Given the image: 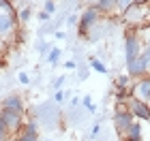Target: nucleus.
<instances>
[{
	"label": "nucleus",
	"instance_id": "0eeeda50",
	"mask_svg": "<svg viewBox=\"0 0 150 141\" xmlns=\"http://www.w3.org/2000/svg\"><path fill=\"white\" fill-rule=\"evenodd\" d=\"M131 92H133L135 98L146 100V103H148V96H150V75H144V77L135 79L133 86H131Z\"/></svg>",
	"mask_w": 150,
	"mask_h": 141
},
{
	"label": "nucleus",
	"instance_id": "2eb2a0df",
	"mask_svg": "<svg viewBox=\"0 0 150 141\" xmlns=\"http://www.w3.org/2000/svg\"><path fill=\"white\" fill-rule=\"evenodd\" d=\"M19 133H26V135H39V120H35V118L26 120V122L22 124V130H19Z\"/></svg>",
	"mask_w": 150,
	"mask_h": 141
},
{
	"label": "nucleus",
	"instance_id": "1a4fd4ad",
	"mask_svg": "<svg viewBox=\"0 0 150 141\" xmlns=\"http://www.w3.org/2000/svg\"><path fill=\"white\" fill-rule=\"evenodd\" d=\"M4 122H6V130L9 133H15V130H22V124H24V116L19 113H13V111H6V109H0Z\"/></svg>",
	"mask_w": 150,
	"mask_h": 141
},
{
	"label": "nucleus",
	"instance_id": "473e14b6",
	"mask_svg": "<svg viewBox=\"0 0 150 141\" xmlns=\"http://www.w3.org/2000/svg\"><path fill=\"white\" fill-rule=\"evenodd\" d=\"M135 6H142V9H146V6L150 4V0H133Z\"/></svg>",
	"mask_w": 150,
	"mask_h": 141
},
{
	"label": "nucleus",
	"instance_id": "2f4dec72",
	"mask_svg": "<svg viewBox=\"0 0 150 141\" xmlns=\"http://www.w3.org/2000/svg\"><path fill=\"white\" fill-rule=\"evenodd\" d=\"M64 69H67V71L77 69V62H75V60H67V62H64Z\"/></svg>",
	"mask_w": 150,
	"mask_h": 141
},
{
	"label": "nucleus",
	"instance_id": "a878e982",
	"mask_svg": "<svg viewBox=\"0 0 150 141\" xmlns=\"http://www.w3.org/2000/svg\"><path fill=\"white\" fill-rule=\"evenodd\" d=\"M64 81H67V75H60L58 79H54V83H52V86H54V90H60Z\"/></svg>",
	"mask_w": 150,
	"mask_h": 141
},
{
	"label": "nucleus",
	"instance_id": "cd10ccee",
	"mask_svg": "<svg viewBox=\"0 0 150 141\" xmlns=\"http://www.w3.org/2000/svg\"><path fill=\"white\" fill-rule=\"evenodd\" d=\"M99 133H101V124H92V128H90V139H97Z\"/></svg>",
	"mask_w": 150,
	"mask_h": 141
},
{
	"label": "nucleus",
	"instance_id": "b1692460",
	"mask_svg": "<svg viewBox=\"0 0 150 141\" xmlns=\"http://www.w3.org/2000/svg\"><path fill=\"white\" fill-rule=\"evenodd\" d=\"M17 141H39V135H26V133H19Z\"/></svg>",
	"mask_w": 150,
	"mask_h": 141
},
{
	"label": "nucleus",
	"instance_id": "f257e3e1",
	"mask_svg": "<svg viewBox=\"0 0 150 141\" xmlns=\"http://www.w3.org/2000/svg\"><path fill=\"white\" fill-rule=\"evenodd\" d=\"M99 17H101V13L97 11V6H94V4L86 6V9L81 11V15H79L77 34H79L81 39H86L88 34H90V30L94 28V26H99Z\"/></svg>",
	"mask_w": 150,
	"mask_h": 141
},
{
	"label": "nucleus",
	"instance_id": "c756f323",
	"mask_svg": "<svg viewBox=\"0 0 150 141\" xmlns=\"http://www.w3.org/2000/svg\"><path fill=\"white\" fill-rule=\"evenodd\" d=\"M50 13H45V11H39V22H43V24H47V22H50Z\"/></svg>",
	"mask_w": 150,
	"mask_h": 141
},
{
	"label": "nucleus",
	"instance_id": "a211bd4d",
	"mask_svg": "<svg viewBox=\"0 0 150 141\" xmlns=\"http://www.w3.org/2000/svg\"><path fill=\"white\" fill-rule=\"evenodd\" d=\"M116 86H120V88H131L133 86V79L129 73H120L118 77H116Z\"/></svg>",
	"mask_w": 150,
	"mask_h": 141
},
{
	"label": "nucleus",
	"instance_id": "f3484780",
	"mask_svg": "<svg viewBox=\"0 0 150 141\" xmlns=\"http://www.w3.org/2000/svg\"><path fill=\"white\" fill-rule=\"evenodd\" d=\"M133 6H135L133 0H116V11H118L120 15H125L129 9H133Z\"/></svg>",
	"mask_w": 150,
	"mask_h": 141
},
{
	"label": "nucleus",
	"instance_id": "412c9836",
	"mask_svg": "<svg viewBox=\"0 0 150 141\" xmlns=\"http://www.w3.org/2000/svg\"><path fill=\"white\" fill-rule=\"evenodd\" d=\"M30 17H32V9H30V6H24V9L17 13V22H22V24L30 22Z\"/></svg>",
	"mask_w": 150,
	"mask_h": 141
},
{
	"label": "nucleus",
	"instance_id": "20e7f679",
	"mask_svg": "<svg viewBox=\"0 0 150 141\" xmlns=\"http://www.w3.org/2000/svg\"><path fill=\"white\" fill-rule=\"evenodd\" d=\"M127 109L131 111V116L137 122H150V103H146V100H139V98L131 96L127 100Z\"/></svg>",
	"mask_w": 150,
	"mask_h": 141
},
{
	"label": "nucleus",
	"instance_id": "393cba45",
	"mask_svg": "<svg viewBox=\"0 0 150 141\" xmlns=\"http://www.w3.org/2000/svg\"><path fill=\"white\" fill-rule=\"evenodd\" d=\"M64 98H67V90H56L54 92V100H56V103H62Z\"/></svg>",
	"mask_w": 150,
	"mask_h": 141
},
{
	"label": "nucleus",
	"instance_id": "c85d7f7f",
	"mask_svg": "<svg viewBox=\"0 0 150 141\" xmlns=\"http://www.w3.org/2000/svg\"><path fill=\"white\" fill-rule=\"evenodd\" d=\"M67 24H69V26H77L79 24V15H69V17H67Z\"/></svg>",
	"mask_w": 150,
	"mask_h": 141
},
{
	"label": "nucleus",
	"instance_id": "6ab92c4d",
	"mask_svg": "<svg viewBox=\"0 0 150 141\" xmlns=\"http://www.w3.org/2000/svg\"><path fill=\"white\" fill-rule=\"evenodd\" d=\"M0 13H9V15L17 17L15 6H13V2H11V0H0Z\"/></svg>",
	"mask_w": 150,
	"mask_h": 141
},
{
	"label": "nucleus",
	"instance_id": "4be33fe9",
	"mask_svg": "<svg viewBox=\"0 0 150 141\" xmlns=\"http://www.w3.org/2000/svg\"><path fill=\"white\" fill-rule=\"evenodd\" d=\"M43 11L50 13V15H54V13H56V2H54V0H47V2H43Z\"/></svg>",
	"mask_w": 150,
	"mask_h": 141
},
{
	"label": "nucleus",
	"instance_id": "f03ea898",
	"mask_svg": "<svg viewBox=\"0 0 150 141\" xmlns=\"http://www.w3.org/2000/svg\"><path fill=\"white\" fill-rule=\"evenodd\" d=\"M142 47H144V43H142L139 34L135 30H127L125 32V62L131 64L137 60V56L142 53Z\"/></svg>",
	"mask_w": 150,
	"mask_h": 141
},
{
	"label": "nucleus",
	"instance_id": "bb28decb",
	"mask_svg": "<svg viewBox=\"0 0 150 141\" xmlns=\"http://www.w3.org/2000/svg\"><path fill=\"white\" fill-rule=\"evenodd\" d=\"M17 79H19V83H24V86H28L30 83V75H28V73H19V75H17Z\"/></svg>",
	"mask_w": 150,
	"mask_h": 141
},
{
	"label": "nucleus",
	"instance_id": "f704fd0d",
	"mask_svg": "<svg viewBox=\"0 0 150 141\" xmlns=\"http://www.w3.org/2000/svg\"><path fill=\"white\" fill-rule=\"evenodd\" d=\"M41 32H56V30H54V26H52V24H45L43 28H41Z\"/></svg>",
	"mask_w": 150,
	"mask_h": 141
},
{
	"label": "nucleus",
	"instance_id": "9b49d317",
	"mask_svg": "<svg viewBox=\"0 0 150 141\" xmlns=\"http://www.w3.org/2000/svg\"><path fill=\"white\" fill-rule=\"evenodd\" d=\"M144 11L146 9H142V6H133V9H129L122 17H125L127 22H131V24H139V22H144Z\"/></svg>",
	"mask_w": 150,
	"mask_h": 141
},
{
	"label": "nucleus",
	"instance_id": "39448f33",
	"mask_svg": "<svg viewBox=\"0 0 150 141\" xmlns=\"http://www.w3.org/2000/svg\"><path fill=\"white\" fill-rule=\"evenodd\" d=\"M17 32V17L9 15V13H0V41H9V39Z\"/></svg>",
	"mask_w": 150,
	"mask_h": 141
},
{
	"label": "nucleus",
	"instance_id": "423d86ee",
	"mask_svg": "<svg viewBox=\"0 0 150 141\" xmlns=\"http://www.w3.org/2000/svg\"><path fill=\"white\" fill-rule=\"evenodd\" d=\"M127 73L131 75V79H139V77L148 75V73H150V64H148V60H146V58H144V56L139 53L135 62L127 64Z\"/></svg>",
	"mask_w": 150,
	"mask_h": 141
},
{
	"label": "nucleus",
	"instance_id": "7ed1b4c3",
	"mask_svg": "<svg viewBox=\"0 0 150 141\" xmlns=\"http://www.w3.org/2000/svg\"><path fill=\"white\" fill-rule=\"evenodd\" d=\"M135 122V118L131 116V111L127 109V103H116V111H114V128L118 130V135L122 137L129 130V126Z\"/></svg>",
	"mask_w": 150,
	"mask_h": 141
},
{
	"label": "nucleus",
	"instance_id": "4c0bfd02",
	"mask_svg": "<svg viewBox=\"0 0 150 141\" xmlns=\"http://www.w3.org/2000/svg\"><path fill=\"white\" fill-rule=\"evenodd\" d=\"M6 137H9V133H6V130H2V128H0V141H6Z\"/></svg>",
	"mask_w": 150,
	"mask_h": 141
},
{
	"label": "nucleus",
	"instance_id": "58836bf2",
	"mask_svg": "<svg viewBox=\"0 0 150 141\" xmlns=\"http://www.w3.org/2000/svg\"><path fill=\"white\" fill-rule=\"evenodd\" d=\"M84 79H88V71H86V69L79 73V81H84Z\"/></svg>",
	"mask_w": 150,
	"mask_h": 141
},
{
	"label": "nucleus",
	"instance_id": "ddd939ff",
	"mask_svg": "<svg viewBox=\"0 0 150 141\" xmlns=\"http://www.w3.org/2000/svg\"><path fill=\"white\" fill-rule=\"evenodd\" d=\"M88 66L94 71V73H101V75H107V66H105V62L101 58H94V56H90L88 58Z\"/></svg>",
	"mask_w": 150,
	"mask_h": 141
},
{
	"label": "nucleus",
	"instance_id": "5701e85b",
	"mask_svg": "<svg viewBox=\"0 0 150 141\" xmlns=\"http://www.w3.org/2000/svg\"><path fill=\"white\" fill-rule=\"evenodd\" d=\"M37 49H39L41 56H47V53H50V49H52V45H50V43H45V41H41V43L37 45Z\"/></svg>",
	"mask_w": 150,
	"mask_h": 141
},
{
	"label": "nucleus",
	"instance_id": "dca6fc26",
	"mask_svg": "<svg viewBox=\"0 0 150 141\" xmlns=\"http://www.w3.org/2000/svg\"><path fill=\"white\" fill-rule=\"evenodd\" d=\"M60 56H62L60 47H52V49H50V53L45 56V60H47V62H50L52 66H58V62H60Z\"/></svg>",
	"mask_w": 150,
	"mask_h": 141
},
{
	"label": "nucleus",
	"instance_id": "a19ab883",
	"mask_svg": "<svg viewBox=\"0 0 150 141\" xmlns=\"http://www.w3.org/2000/svg\"><path fill=\"white\" fill-rule=\"evenodd\" d=\"M148 103H150V96H148Z\"/></svg>",
	"mask_w": 150,
	"mask_h": 141
},
{
	"label": "nucleus",
	"instance_id": "9d476101",
	"mask_svg": "<svg viewBox=\"0 0 150 141\" xmlns=\"http://www.w3.org/2000/svg\"><path fill=\"white\" fill-rule=\"evenodd\" d=\"M122 139L125 141H144V137H142V122L135 120V122L129 126V130L122 135Z\"/></svg>",
	"mask_w": 150,
	"mask_h": 141
},
{
	"label": "nucleus",
	"instance_id": "f8f14e48",
	"mask_svg": "<svg viewBox=\"0 0 150 141\" xmlns=\"http://www.w3.org/2000/svg\"><path fill=\"white\" fill-rule=\"evenodd\" d=\"M94 6H97V11L101 15H112V13H116V0H97Z\"/></svg>",
	"mask_w": 150,
	"mask_h": 141
},
{
	"label": "nucleus",
	"instance_id": "7c9ffc66",
	"mask_svg": "<svg viewBox=\"0 0 150 141\" xmlns=\"http://www.w3.org/2000/svg\"><path fill=\"white\" fill-rule=\"evenodd\" d=\"M142 56H144V58L148 60V64H150V45H144V47H142Z\"/></svg>",
	"mask_w": 150,
	"mask_h": 141
},
{
	"label": "nucleus",
	"instance_id": "4468645a",
	"mask_svg": "<svg viewBox=\"0 0 150 141\" xmlns=\"http://www.w3.org/2000/svg\"><path fill=\"white\" fill-rule=\"evenodd\" d=\"M133 96V92L131 88H120V86H116V90H114V98H116V103H127L129 98Z\"/></svg>",
	"mask_w": 150,
	"mask_h": 141
},
{
	"label": "nucleus",
	"instance_id": "72a5a7b5",
	"mask_svg": "<svg viewBox=\"0 0 150 141\" xmlns=\"http://www.w3.org/2000/svg\"><path fill=\"white\" fill-rule=\"evenodd\" d=\"M54 39H58V41H60V39H67V32H62V30H56V32H54Z\"/></svg>",
	"mask_w": 150,
	"mask_h": 141
},
{
	"label": "nucleus",
	"instance_id": "6e6552de",
	"mask_svg": "<svg viewBox=\"0 0 150 141\" xmlns=\"http://www.w3.org/2000/svg\"><path fill=\"white\" fill-rule=\"evenodd\" d=\"M2 109L24 116L26 113V100H24V96H19V94H9V96L2 100Z\"/></svg>",
	"mask_w": 150,
	"mask_h": 141
},
{
	"label": "nucleus",
	"instance_id": "c9c22d12",
	"mask_svg": "<svg viewBox=\"0 0 150 141\" xmlns=\"http://www.w3.org/2000/svg\"><path fill=\"white\" fill-rule=\"evenodd\" d=\"M77 105H81V98L73 96V98H71V107H77Z\"/></svg>",
	"mask_w": 150,
	"mask_h": 141
},
{
	"label": "nucleus",
	"instance_id": "aec40b11",
	"mask_svg": "<svg viewBox=\"0 0 150 141\" xmlns=\"http://www.w3.org/2000/svg\"><path fill=\"white\" fill-rule=\"evenodd\" d=\"M81 107L86 109V113H97V105L92 103V96H84L81 98Z\"/></svg>",
	"mask_w": 150,
	"mask_h": 141
},
{
	"label": "nucleus",
	"instance_id": "ea45409f",
	"mask_svg": "<svg viewBox=\"0 0 150 141\" xmlns=\"http://www.w3.org/2000/svg\"><path fill=\"white\" fill-rule=\"evenodd\" d=\"M43 141H54V139H43Z\"/></svg>",
	"mask_w": 150,
	"mask_h": 141
},
{
	"label": "nucleus",
	"instance_id": "e433bc0d",
	"mask_svg": "<svg viewBox=\"0 0 150 141\" xmlns=\"http://www.w3.org/2000/svg\"><path fill=\"white\" fill-rule=\"evenodd\" d=\"M0 128H2V130H6V122H4V118H2V113H0ZM6 133H9V130H6Z\"/></svg>",
	"mask_w": 150,
	"mask_h": 141
}]
</instances>
